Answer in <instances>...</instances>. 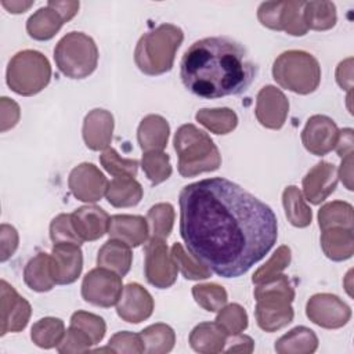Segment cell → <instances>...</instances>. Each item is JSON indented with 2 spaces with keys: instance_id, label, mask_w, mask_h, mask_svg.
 Returning a JSON list of instances; mask_svg holds the SVG:
<instances>
[{
  "instance_id": "cell-20",
  "label": "cell",
  "mask_w": 354,
  "mask_h": 354,
  "mask_svg": "<svg viewBox=\"0 0 354 354\" xmlns=\"http://www.w3.org/2000/svg\"><path fill=\"white\" fill-rule=\"evenodd\" d=\"M113 116L109 111L95 108L90 111L83 120L82 136L87 148L91 151H102L109 148L113 134Z\"/></svg>"
},
{
  "instance_id": "cell-23",
  "label": "cell",
  "mask_w": 354,
  "mask_h": 354,
  "mask_svg": "<svg viewBox=\"0 0 354 354\" xmlns=\"http://www.w3.org/2000/svg\"><path fill=\"white\" fill-rule=\"evenodd\" d=\"M170 126L160 115H147L138 124L137 141L144 152L163 151L167 145Z\"/></svg>"
},
{
  "instance_id": "cell-43",
  "label": "cell",
  "mask_w": 354,
  "mask_h": 354,
  "mask_svg": "<svg viewBox=\"0 0 354 354\" xmlns=\"http://www.w3.org/2000/svg\"><path fill=\"white\" fill-rule=\"evenodd\" d=\"M102 167L115 177H131L137 176L138 162L136 159L122 158L113 148H106L100 156Z\"/></svg>"
},
{
  "instance_id": "cell-6",
  "label": "cell",
  "mask_w": 354,
  "mask_h": 354,
  "mask_svg": "<svg viewBox=\"0 0 354 354\" xmlns=\"http://www.w3.org/2000/svg\"><path fill=\"white\" fill-rule=\"evenodd\" d=\"M272 77L282 88L306 95L318 88L321 66L318 59L310 53L288 50L275 58Z\"/></svg>"
},
{
  "instance_id": "cell-32",
  "label": "cell",
  "mask_w": 354,
  "mask_h": 354,
  "mask_svg": "<svg viewBox=\"0 0 354 354\" xmlns=\"http://www.w3.org/2000/svg\"><path fill=\"white\" fill-rule=\"evenodd\" d=\"M144 353L149 354H165L173 350L176 343V333L171 326L158 322L147 326L140 332Z\"/></svg>"
},
{
  "instance_id": "cell-48",
  "label": "cell",
  "mask_w": 354,
  "mask_h": 354,
  "mask_svg": "<svg viewBox=\"0 0 354 354\" xmlns=\"http://www.w3.org/2000/svg\"><path fill=\"white\" fill-rule=\"evenodd\" d=\"M19 236L17 230L10 224L0 227V261H7L17 250Z\"/></svg>"
},
{
  "instance_id": "cell-15",
  "label": "cell",
  "mask_w": 354,
  "mask_h": 354,
  "mask_svg": "<svg viewBox=\"0 0 354 354\" xmlns=\"http://www.w3.org/2000/svg\"><path fill=\"white\" fill-rule=\"evenodd\" d=\"M339 137V129L333 119L325 115H314L301 131V142L304 148L317 156H324L335 149Z\"/></svg>"
},
{
  "instance_id": "cell-8",
  "label": "cell",
  "mask_w": 354,
  "mask_h": 354,
  "mask_svg": "<svg viewBox=\"0 0 354 354\" xmlns=\"http://www.w3.org/2000/svg\"><path fill=\"white\" fill-rule=\"evenodd\" d=\"M54 61L62 75L71 79L90 76L98 64V48L83 32L66 33L54 48Z\"/></svg>"
},
{
  "instance_id": "cell-24",
  "label": "cell",
  "mask_w": 354,
  "mask_h": 354,
  "mask_svg": "<svg viewBox=\"0 0 354 354\" xmlns=\"http://www.w3.org/2000/svg\"><path fill=\"white\" fill-rule=\"evenodd\" d=\"M227 337L216 322H201L189 333V346L196 353L216 354L224 351Z\"/></svg>"
},
{
  "instance_id": "cell-44",
  "label": "cell",
  "mask_w": 354,
  "mask_h": 354,
  "mask_svg": "<svg viewBox=\"0 0 354 354\" xmlns=\"http://www.w3.org/2000/svg\"><path fill=\"white\" fill-rule=\"evenodd\" d=\"M71 325L82 329L94 344H98L106 332L105 321L93 313L87 311H76L71 317Z\"/></svg>"
},
{
  "instance_id": "cell-1",
  "label": "cell",
  "mask_w": 354,
  "mask_h": 354,
  "mask_svg": "<svg viewBox=\"0 0 354 354\" xmlns=\"http://www.w3.org/2000/svg\"><path fill=\"white\" fill-rule=\"evenodd\" d=\"M178 203L180 234L188 250L223 278L246 274L277 242L272 209L224 177L185 185Z\"/></svg>"
},
{
  "instance_id": "cell-50",
  "label": "cell",
  "mask_w": 354,
  "mask_h": 354,
  "mask_svg": "<svg viewBox=\"0 0 354 354\" xmlns=\"http://www.w3.org/2000/svg\"><path fill=\"white\" fill-rule=\"evenodd\" d=\"M254 348V342L250 336L248 335H234V336H228L227 337V343H225V353H243V354H249L252 353Z\"/></svg>"
},
{
  "instance_id": "cell-9",
  "label": "cell",
  "mask_w": 354,
  "mask_h": 354,
  "mask_svg": "<svg viewBox=\"0 0 354 354\" xmlns=\"http://www.w3.org/2000/svg\"><path fill=\"white\" fill-rule=\"evenodd\" d=\"M304 1H266L257 8L260 24L272 30H283L290 36H304L307 26L303 17Z\"/></svg>"
},
{
  "instance_id": "cell-49",
  "label": "cell",
  "mask_w": 354,
  "mask_h": 354,
  "mask_svg": "<svg viewBox=\"0 0 354 354\" xmlns=\"http://www.w3.org/2000/svg\"><path fill=\"white\" fill-rule=\"evenodd\" d=\"M19 116H21V111H19L18 104L8 97H1V100H0V124H1L0 130H1V133L12 129L18 123Z\"/></svg>"
},
{
  "instance_id": "cell-2",
  "label": "cell",
  "mask_w": 354,
  "mask_h": 354,
  "mask_svg": "<svg viewBox=\"0 0 354 354\" xmlns=\"http://www.w3.org/2000/svg\"><path fill=\"white\" fill-rule=\"evenodd\" d=\"M256 75L257 65L245 47L227 36L196 40L180 62V77L185 88L207 100L245 93Z\"/></svg>"
},
{
  "instance_id": "cell-14",
  "label": "cell",
  "mask_w": 354,
  "mask_h": 354,
  "mask_svg": "<svg viewBox=\"0 0 354 354\" xmlns=\"http://www.w3.org/2000/svg\"><path fill=\"white\" fill-rule=\"evenodd\" d=\"M0 335L8 332H21L29 322L32 307L26 299L4 279L0 281Z\"/></svg>"
},
{
  "instance_id": "cell-55",
  "label": "cell",
  "mask_w": 354,
  "mask_h": 354,
  "mask_svg": "<svg viewBox=\"0 0 354 354\" xmlns=\"http://www.w3.org/2000/svg\"><path fill=\"white\" fill-rule=\"evenodd\" d=\"M1 6L11 14H21V12H25L28 11L32 6H33V1H21V0H3L1 1Z\"/></svg>"
},
{
  "instance_id": "cell-26",
  "label": "cell",
  "mask_w": 354,
  "mask_h": 354,
  "mask_svg": "<svg viewBox=\"0 0 354 354\" xmlns=\"http://www.w3.org/2000/svg\"><path fill=\"white\" fill-rule=\"evenodd\" d=\"M133 253L129 245L119 239L111 238L98 250L97 264L98 267L108 268L120 277H124L131 267Z\"/></svg>"
},
{
  "instance_id": "cell-36",
  "label": "cell",
  "mask_w": 354,
  "mask_h": 354,
  "mask_svg": "<svg viewBox=\"0 0 354 354\" xmlns=\"http://www.w3.org/2000/svg\"><path fill=\"white\" fill-rule=\"evenodd\" d=\"M318 225L321 231L342 227L353 230V206L344 201H332L318 210Z\"/></svg>"
},
{
  "instance_id": "cell-3",
  "label": "cell",
  "mask_w": 354,
  "mask_h": 354,
  "mask_svg": "<svg viewBox=\"0 0 354 354\" xmlns=\"http://www.w3.org/2000/svg\"><path fill=\"white\" fill-rule=\"evenodd\" d=\"M256 321L260 329L275 332L293 321L295 289L285 274H278L261 283H257L254 292Z\"/></svg>"
},
{
  "instance_id": "cell-25",
  "label": "cell",
  "mask_w": 354,
  "mask_h": 354,
  "mask_svg": "<svg viewBox=\"0 0 354 354\" xmlns=\"http://www.w3.org/2000/svg\"><path fill=\"white\" fill-rule=\"evenodd\" d=\"M24 281L35 292H48L55 283L51 254L40 252L33 256L24 268Z\"/></svg>"
},
{
  "instance_id": "cell-10",
  "label": "cell",
  "mask_w": 354,
  "mask_h": 354,
  "mask_svg": "<svg viewBox=\"0 0 354 354\" xmlns=\"http://www.w3.org/2000/svg\"><path fill=\"white\" fill-rule=\"evenodd\" d=\"M122 292V277L104 267L90 270L82 282V297L97 307L115 306Z\"/></svg>"
},
{
  "instance_id": "cell-27",
  "label": "cell",
  "mask_w": 354,
  "mask_h": 354,
  "mask_svg": "<svg viewBox=\"0 0 354 354\" xmlns=\"http://www.w3.org/2000/svg\"><path fill=\"white\" fill-rule=\"evenodd\" d=\"M321 248L324 254L333 261H343L354 254L353 230L333 227L321 234Z\"/></svg>"
},
{
  "instance_id": "cell-4",
  "label": "cell",
  "mask_w": 354,
  "mask_h": 354,
  "mask_svg": "<svg viewBox=\"0 0 354 354\" xmlns=\"http://www.w3.org/2000/svg\"><path fill=\"white\" fill-rule=\"evenodd\" d=\"M183 40V30L173 24H162L144 33L134 50L137 68L149 76L169 72L173 68L176 53Z\"/></svg>"
},
{
  "instance_id": "cell-47",
  "label": "cell",
  "mask_w": 354,
  "mask_h": 354,
  "mask_svg": "<svg viewBox=\"0 0 354 354\" xmlns=\"http://www.w3.org/2000/svg\"><path fill=\"white\" fill-rule=\"evenodd\" d=\"M108 346L113 350V353H126V354L144 353V344L140 333H133L129 330L115 333L109 339Z\"/></svg>"
},
{
  "instance_id": "cell-51",
  "label": "cell",
  "mask_w": 354,
  "mask_h": 354,
  "mask_svg": "<svg viewBox=\"0 0 354 354\" xmlns=\"http://www.w3.org/2000/svg\"><path fill=\"white\" fill-rule=\"evenodd\" d=\"M336 82L343 90L351 91V88H353V58L351 57L342 61L337 65Z\"/></svg>"
},
{
  "instance_id": "cell-46",
  "label": "cell",
  "mask_w": 354,
  "mask_h": 354,
  "mask_svg": "<svg viewBox=\"0 0 354 354\" xmlns=\"http://www.w3.org/2000/svg\"><path fill=\"white\" fill-rule=\"evenodd\" d=\"M94 343L91 339L79 328L69 326L61 340V343L57 346L58 353L61 354H71V353H86L90 351V347Z\"/></svg>"
},
{
  "instance_id": "cell-37",
  "label": "cell",
  "mask_w": 354,
  "mask_h": 354,
  "mask_svg": "<svg viewBox=\"0 0 354 354\" xmlns=\"http://www.w3.org/2000/svg\"><path fill=\"white\" fill-rule=\"evenodd\" d=\"M171 257L178 268V271L183 274L185 279H206L212 275V271L209 267H206L199 259H196L191 252H187L181 243L176 242L171 246Z\"/></svg>"
},
{
  "instance_id": "cell-19",
  "label": "cell",
  "mask_w": 354,
  "mask_h": 354,
  "mask_svg": "<svg viewBox=\"0 0 354 354\" xmlns=\"http://www.w3.org/2000/svg\"><path fill=\"white\" fill-rule=\"evenodd\" d=\"M337 181L339 177L336 166L333 163L321 160L303 177L301 185L304 198L313 205H319L336 189Z\"/></svg>"
},
{
  "instance_id": "cell-34",
  "label": "cell",
  "mask_w": 354,
  "mask_h": 354,
  "mask_svg": "<svg viewBox=\"0 0 354 354\" xmlns=\"http://www.w3.org/2000/svg\"><path fill=\"white\" fill-rule=\"evenodd\" d=\"M303 17L307 29L328 30L336 25V6L332 1H304Z\"/></svg>"
},
{
  "instance_id": "cell-21",
  "label": "cell",
  "mask_w": 354,
  "mask_h": 354,
  "mask_svg": "<svg viewBox=\"0 0 354 354\" xmlns=\"http://www.w3.org/2000/svg\"><path fill=\"white\" fill-rule=\"evenodd\" d=\"M71 217L73 228L82 241H97L108 232L111 217L100 206H80Z\"/></svg>"
},
{
  "instance_id": "cell-18",
  "label": "cell",
  "mask_w": 354,
  "mask_h": 354,
  "mask_svg": "<svg viewBox=\"0 0 354 354\" xmlns=\"http://www.w3.org/2000/svg\"><path fill=\"white\" fill-rule=\"evenodd\" d=\"M53 274L57 285L73 283L83 270V253L77 243H54L51 250Z\"/></svg>"
},
{
  "instance_id": "cell-22",
  "label": "cell",
  "mask_w": 354,
  "mask_h": 354,
  "mask_svg": "<svg viewBox=\"0 0 354 354\" xmlns=\"http://www.w3.org/2000/svg\"><path fill=\"white\" fill-rule=\"evenodd\" d=\"M108 234L113 239H119L130 248H137L147 242L149 225L142 216L115 214L109 218Z\"/></svg>"
},
{
  "instance_id": "cell-40",
  "label": "cell",
  "mask_w": 354,
  "mask_h": 354,
  "mask_svg": "<svg viewBox=\"0 0 354 354\" xmlns=\"http://www.w3.org/2000/svg\"><path fill=\"white\" fill-rule=\"evenodd\" d=\"M214 322L228 336H234L242 333L248 328V313L241 304L231 303L218 310Z\"/></svg>"
},
{
  "instance_id": "cell-13",
  "label": "cell",
  "mask_w": 354,
  "mask_h": 354,
  "mask_svg": "<svg viewBox=\"0 0 354 354\" xmlns=\"http://www.w3.org/2000/svg\"><path fill=\"white\" fill-rule=\"evenodd\" d=\"M104 173L93 163L83 162L73 167L68 177V187L72 195L82 202L94 203L100 201L108 188Z\"/></svg>"
},
{
  "instance_id": "cell-12",
  "label": "cell",
  "mask_w": 354,
  "mask_h": 354,
  "mask_svg": "<svg viewBox=\"0 0 354 354\" xmlns=\"http://www.w3.org/2000/svg\"><path fill=\"white\" fill-rule=\"evenodd\" d=\"M307 318L325 329L343 328L351 318V308L336 295L315 293L306 304Z\"/></svg>"
},
{
  "instance_id": "cell-31",
  "label": "cell",
  "mask_w": 354,
  "mask_h": 354,
  "mask_svg": "<svg viewBox=\"0 0 354 354\" xmlns=\"http://www.w3.org/2000/svg\"><path fill=\"white\" fill-rule=\"evenodd\" d=\"M282 203L288 221L297 227L304 228L311 224L313 212L304 202L301 191L296 185H288L282 192Z\"/></svg>"
},
{
  "instance_id": "cell-33",
  "label": "cell",
  "mask_w": 354,
  "mask_h": 354,
  "mask_svg": "<svg viewBox=\"0 0 354 354\" xmlns=\"http://www.w3.org/2000/svg\"><path fill=\"white\" fill-rule=\"evenodd\" d=\"M65 332L62 319L44 317L33 324L30 329V339L40 348H53L61 343Z\"/></svg>"
},
{
  "instance_id": "cell-16",
  "label": "cell",
  "mask_w": 354,
  "mask_h": 354,
  "mask_svg": "<svg viewBox=\"0 0 354 354\" xmlns=\"http://www.w3.org/2000/svg\"><path fill=\"white\" fill-rule=\"evenodd\" d=\"M254 113L261 126L278 130L285 124L288 118L289 101L275 86H264L257 94Z\"/></svg>"
},
{
  "instance_id": "cell-17",
  "label": "cell",
  "mask_w": 354,
  "mask_h": 354,
  "mask_svg": "<svg viewBox=\"0 0 354 354\" xmlns=\"http://www.w3.org/2000/svg\"><path fill=\"white\" fill-rule=\"evenodd\" d=\"M116 313L126 322L140 324L152 315L153 299L140 283H127L116 303Z\"/></svg>"
},
{
  "instance_id": "cell-35",
  "label": "cell",
  "mask_w": 354,
  "mask_h": 354,
  "mask_svg": "<svg viewBox=\"0 0 354 354\" xmlns=\"http://www.w3.org/2000/svg\"><path fill=\"white\" fill-rule=\"evenodd\" d=\"M195 119L214 134H228L238 124L236 113L230 108H202Z\"/></svg>"
},
{
  "instance_id": "cell-54",
  "label": "cell",
  "mask_w": 354,
  "mask_h": 354,
  "mask_svg": "<svg viewBox=\"0 0 354 354\" xmlns=\"http://www.w3.org/2000/svg\"><path fill=\"white\" fill-rule=\"evenodd\" d=\"M337 177H340L342 183L348 191H353V153L342 158Z\"/></svg>"
},
{
  "instance_id": "cell-38",
  "label": "cell",
  "mask_w": 354,
  "mask_h": 354,
  "mask_svg": "<svg viewBox=\"0 0 354 354\" xmlns=\"http://www.w3.org/2000/svg\"><path fill=\"white\" fill-rule=\"evenodd\" d=\"M141 167L147 176V178L158 185L166 181L171 176V165L170 156L163 151H148L144 152L141 159Z\"/></svg>"
},
{
  "instance_id": "cell-45",
  "label": "cell",
  "mask_w": 354,
  "mask_h": 354,
  "mask_svg": "<svg viewBox=\"0 0 354 354\" xmlns=\"http://www.w3.org/2000/svg\"><path fill=\"white\" fill-rule=\"evenodd\" d=\"M50 238L53 243L69 242V243L82 245L83 242L73 228L71 214H66V213L58 214L57 217L53 218L50 224Z\"/></svg>"
},
{
  "instance_id": "cell-53",
  "label": "cell",
  "mask_w": 354,
  "mask_h": 354,
  "mask_svg": "<svg viewBox=\"0 0 354 354\" xmlns=\"http://www.w3.org/2000/svg\"><path fill=\"white\" fill-rule=\"evenodd\" d=\"M47 6L48 7H51L53 10H55L59 15H61V18L64 19V22H68V21H71L76 14H77V11H79V1H54V0H50L48 3H47Z\"/></svg>"
},
{
  "instance_id": "cell-28",
  "label": "cell",
  "mask_w": 354,
  "mask_h": 354,
  "mask_svg": "<svg viewBox=\"0 0 354 354\" xmlns=\"http://www.w3.org/2000/svg\"><path fill=\"white\" fill-rule=\"evenodd\" d=\"M279 354H311L318 348V337L307 326H296L275 342Z\"/></svg>"
},
{
  "instance_id": "cell-52",
  "label": "cell",
  "mask_w": 354,
  "mask_h": 354,
  "mask_svg": "<svg viewBox=\"0 0 354 354\" xmlns=\"http://www.w3.org/2000/svg\"><path fill=\"white\" fill-rule=\"evenodd\" d=\"M353 145H354V133L353 129H343L339 130V137L335 145V149L340 158H344L350 153H353Z\"/></svg>"
},
{
  "instance_id": "cell-5",
  "label": "cell",
  "mask_w": 354,
  "mask_h": 354,
  "mask_svg": "<svg viewBox=\"0 0 354 354\" xmlns=\"http://www.w3.org/2000/svg\"><path fill=\"white\" fill-rule=\"evenodd\" d=\"M173 144L178 156V173L183 177L214 171L221 166L218 148L210 136L195 124L180 126L174 134Z\"/></svg>"
},
{
  "instance_id": "cell-29",
  "label": "cell",
  "mask_w": 354,
  "mask_h": 354,
  "mask_svg": "<svg viewBox=\"0 0 354 354\" xmlns=\"http://www.w3.org/2000/svg\"><path fill=\"white\" fill-rule=\"evenodd\" d=\"M64 24L65 22L61 15L51 7L46 6L29 17L26 21V32L35 40H50L58 33Z\"/></svg>"
},
{
  "instance_id": "cell-11",
  "label": "cell",
  "mask_w": 354,
  "mask_h": 354,
  "mask_svg": "<svg viewBox=\"0 0 354 354\" xmlns=\"http://www.w3.org/2000/svg\"><path fill=\"white\" fill-rule=\"evenodd\" d=\"M144 253V274L147 281L159 289L170 288L177 279L178 268L171 253H169L165 239L151 236Z\"/></svg>"
},
{
  "instance_id": "cell-39",
  "label": "cell",
  "mask_w": 354,
  "mask_h": 354,
  "mask_svg": "<svg viewBox=\"0 0 354 354\" xmlns=\"http://www.w3.org/2000/svg\"><path fill=\"white\" fill-rule=\"evenodd\" d=\"M174 207L170 203H156L147 213V221L151 225L152 236L166 239L174 225Z\"/></svg>"
},
{
  "instance_id": "cell-41",
  "label": "cell",
  "mask_w": 354,
  "mask_h": 354,
  "mask_svg": "<svg viewBox=\"0 0 354 354\" xmlns=\"http://www.w3.org/2000/svg\"><path fill=\"white\" fill-rule=\"evenodd\" d=\"M195 301L206 311L214 313L225 306L228 300L227 290L217 283H199L192 286Z\"/></svg>"
},
{
  "instance_id": "cell-30",
  "label": "cell",
  "mask_w": 354,
  "mask_h": 354,
  "mask_svg": "<svg viewBox=\"0 0 354 354\" xmlns=\"http://www.w3.org/2000/svg\"><path fill=\"white\" fill-rule=\"evenodd\" d=\"M141 184L131 177H115L108 183L105 192L106 201L115 207H131L142 198Z\"/></svg>"
},
{
  "instance_id": "cell-42",
  "label": "cell",
  "mask_w": 354,
  "mask_h": 354,
  "mask_svg": "<svg viewBox=\"0 0 354 354\" xmlns=\"http://www.w3.org/2000/svg\"><path fill=\"white\" fill-rule=\"evenodd\" d=\"M290 259H292V253H290L289 246H286V245L279 246L272 253V256L254 271V274L252 277V282L257 285V283H261V282L281 274L290 264Z\"/></svg>"
},
{
  "instance_id": "cell-7",
  "label": "cell",
  "mask_w": 354,
  "mask_h": 354,
  "mask_svg": "<svg viewBox=\"0 0 354 354\" xmlns=\"http://www.w3.org/2000/svg\"><path fill=\"white\" fill-rule=\"evenodd\" d=\"M51 79V65L44 54L36 50L18 51L8 62L6 80L19 95H35L46 88Z\"/></svg>"
}]
</instances>
